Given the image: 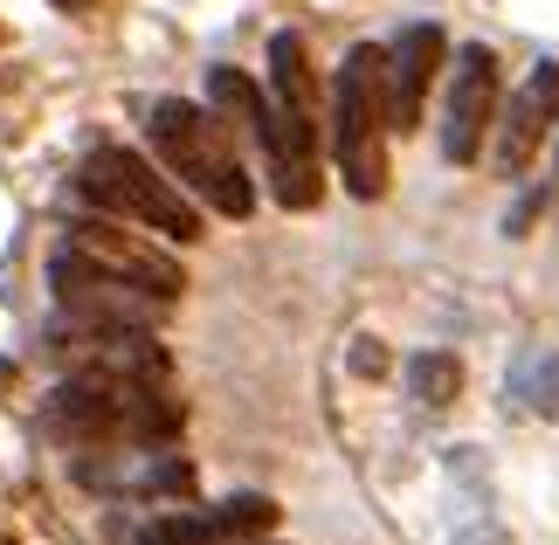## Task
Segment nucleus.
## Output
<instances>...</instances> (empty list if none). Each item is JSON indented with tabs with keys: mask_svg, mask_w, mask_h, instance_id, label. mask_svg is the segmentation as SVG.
I'll use <instances>...</instances> for the list:
<instances>
[{
	"mask_svg": "<svg viewBox=\"0 0 559 545\" xmlns=\"http://www.w3.org/2000/svg\"><path fill=\"white\" fill-rule=\"evenodd\" d=\"M145 132H153V152L166 159V180L187 187L201 208L228 214V222H242L255 208V187L242 173V152H235L228 125L201 111V104H180V97H159L153 111H145Z\"/></svg>",
	"mask_w": 559,
	"mask_h": 545,
	"instance_id": "f257e3e1",
	"label": "nucleus"
},
{
	"mask_svg": "<svg viewBox=\"0 0 559 545\" xmlns=\"http://www.w3.org/2000/svg\"><path fill=\"white\" fill-rule=\"evenodd\" d=\"M49 428L76 442H166L180 428V407L159 394V380L76 374L49 394Z\"/></svg>",
	"mask_w": 559,
	"mask_h": 545,
	"instance_id": "f03ea898",
	"label": "nucleus"
},
{
	"mask_svg": "<svg viewBox=\"0 0 559 545\" xmlns=\"http://www.w3.org/2000/svg\"><path fill=\"white\" fill-rule=\"evenodd\" d=\"M76 187H83V201H97L104 214H118V222H145L153 235H174V242L201 235V208H193L153 159H139V152H124V145H97L91 159H83Z\"/></svg>",
	"mask_w": 559,
	"mask_h": 545,
	"instance_id": "7ed1b4c3",
	"label": "nucleus"
},
{
	"mask_svg": "<svg viewBox=\"0 0 559 545\" xmlns=\"http://www.w3.org/2000/svg\"><path fill=\"white\" fill-rule=\"evenodd\" d=\"M332 159L346 173L359 201L386 193V83H380V49H353L338 62L332 91Z\"/></svg>",
	"mask_w": 559,
	"mask_h": 545,
	"instance_id": "20e7f679",
	"label": "nucleus"
},
{
	"mask_svg": "<svg viewBox=\"0 0 559 545\" xmlns=\"http://www.w3.org/2000/svg\"><path fill=\"white\" fill-rule=\"evenodd\" d=\"M49 291H56L62 311H70V324H118V332H153L159 311H166V297L139 291V283H124V276L97 270V263H83L76 249H56Z\"/></svg>",
	"mask_w": 559,
	"mask_h": 545,
	"instance_id": "39448f33",
	"label": "nucleus"
},
{
	"mask_svg": "<svg viewBox=\"0 0 559 545\" xmlns=\"http://www.w3.org/2000/svg\"><path fill=\"white\" fill-rule=\"evenodd\" d=\"M249 139L263 145V159H270L276 201L297 208V214L318 208V118L305 111V104H276V97H263V111H255Z\"/></svg>",
	"mask_w": 559,
	"mask_h": 545,
	"instance_id": "423d86ee",
	"label": "nucleus"
},
{
	"mask_svg": "<svg viewBox=\"0 0 559 545\" xmlns=\"http://www.w3.org/2000/svg\"><path fill=\"white\" fill-rule=\"evenodd\" d=\"M498 118V56L484 42L456 49V70H449V111H442V152L449 166H469L484 152V132Z\"/></svg>",
	"mask_w": 559,
	"mask_h": 545,
	"instance_id": "0eeeda50",
	"label": "nucleus"
},
{
	"mask_svg": "<svg viewBox=\"0 0 559 545\" xmlns=\"http://www.w3.org/2000/svg\"><path fill=\"white\" fill-rule=\"evenodd\" d=\"M62 249H76L83 263H97V270L124 276V283H139V291H153L166 304L187 291V276H180L174 256L153 249V242H139V235H124L118 222H70V242H62Z\"/></svg>",
	"mask_w": 559,
	"mask_h": 545,
	"instance_id": "6e6552de",
	"label": "nucleus"
},
{
	"mask_svg": "<svg viewBox=\"0 0 559 545\" xmlns=\"http://www.w3.org/2000/svg\"><path fill=\"white\" fill-rule=\"evenodd\" d=\"M442 28L436 21H415L401 28L394 49H380V83H386V132H415L421 125V104H428V83L442 70Z\"/></svg>",
	"mask_w": 559,
	"mask_h": 545,
	"instance_id": "1a4fd4ad",
	"label": "nucleus"
},
{
	"mask_svg": "<svg viewBox=\"0 0 559 545\" xmlns=\"http://www.w3.org/2000/svg\"><path fill=\"white\" fill-rule=\"evenodd\" d=\"M559 118V62H539L525 76V91L504 104V125H498V173H525L539 139L552 132Z\"/></svg>",
	"mask_w": 559,
	"mask_h": 545,
	"instance_id": "9d476101",
	"label": "nucleus"
},
{
	"mask_svg": "<svg viewBox=\"0 0 559 545\" xmlns=\"http://www.w3.org/2000/svg\"><path fill=\"white\" fill-rule=\"evenodd\" d=\"M511 401L525 414H559V353L539 345V353H525L511 366Z\"/></svg>",
	"mask_w": 559,
	"mask_h": 545,
	"instance_id": "9b49d317",
	"label": "nucleus"
},
{
	"mask_svg": "<svg viewBox=\"0 0 559 545\" xmlns=\"http://www.w3.org/2000/svg\"><path fill=\"white\" fill-rule=\"evenodd\" d=\"M456 387H463V366L449 353H415V359H407V394H415L421 407H449Z\"/></svg>",
	"mask_w": 559,
	"mask_h": 545,
	"instance_id": "f8f14e48",
	"label": "nucleus"
},
{
	"mask_svg": "<svg viewBox=\"0 0 559 545\" xmlns=\"http://www.w3.org/2000/svg\"><path fill=\"white\" fill-rule=\"evenodd\" d=\"M139 545H228V538L214 525V511H174V518H153Z\"/></svg>",
	"mask_w": 559,
	"mask_h": 545,
	"instance_id": "ddd939ff",
	"label": "nucleus"
},
{
	"mask_svg": "<svg viewBox=\"0 0 559 545\" xmlns=\"http://www.w3.org/2000/svg\"><path fill=\"white\" fill-rule=\"evenodd\" d=\"M353 366H359V374H380V345H373V339H359V353H353Z\"/></svg>",
	"mask_w": 559,
	"mask_h": 545,
	"instance_id": "4468645a",
	"label": "nucleus"
},
{
	"mask_svg": "<svg viewBox=\"0 0 559 545\" xmlns=\"http://www.w3.org/2000/svg\"><path fill=\"white\" fill-rule=\"evenodd\" d=\"M56 8H83V0H56Z\"/></svg>",
	"mask_w": 559,
	"mask_h": 545,
	"instance_id": "2eb2a0df",
	"label": "nucleus"
}]
</instances>
